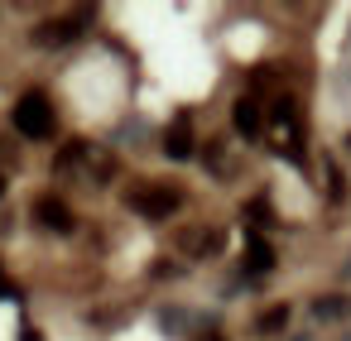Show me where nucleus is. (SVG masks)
Masks as SVG:
<instances>
[{
  "label": "nucleus",
  "mask_w": 351,
  "mask_h": 341,
  "mask_svg": "<svg viewBox=\"0 0 351 341\" xmlns=\"http://www.w3.org/2000/svg\"><path fill=\"white\" fill-rule=\"evenodd\" d=\"M15 130H20L25 140H49V135L58 130L53 101H49L44 92H25V97L15 101Z\"/></svg>",
  "instance_id": "nucleus-1"
},
{
  "label": "nucleus",
  "mask_w": 351,
  "mask_h": 341,
  "mask_svg": "<svg viewBox=\"0 0 351 341\" xmlns=\"http://www.w3.org/2000/svg\"><path fill=\"white\" fill-rule=\"evenodd\" d=\"M130 207H135L140 216H149V221H164V216H173V212L183 207V192L169 188V183H154V188L130 192Z\"/></svg>",
  "instance_id": "nucleus-2"
},
{
  "label": "nucleus",
  "mask_w": 351,
  "mask_h": 341,
  "mask_svg": "<svg viewBox=\"0 0 351 341\" xmlns=\"http://www.w3.org/2000/svg\"><path fill=\"white\" fill-rule=\"evenodd\" d=\"M274 125H279V149H289V159H303V116H298V101L279 97L274 101Z\"/></svg>",
  "instance_id": "nucleus-3"
},
{
  "label": "nucleus",
  "mask_w": 351,
  "mask_h": 341,
  "mask_svg": "<svg viewBox=\"0 0 351 341\" xmlns=\"http://www.w3.org/2000/svg\"><path fill=\"white\" fill-rule=\"evenodd\" d=\"M34 212H39V221H44L49 231H58V236H68V231L77 226V221H73V207H68L63 197H39Z\"/></svg>",
  "instance_id": "nucleus-4"
},
{
  "label": "nucleus",
  "mask_w": 351,
  "mask_h": 341,
  "mask_svg": "<svg viewBox=\"0 0 351 341\" xmlns=\"http://www.w3.org/2000/svg\"><path fill=\"white\" fill-rule=\"evenodd\" d=\"M231 121H236V130H241L245 140H255V135L265 130V111H260L255 97H241V101L231 106Z\"/></svg>",
  "instance_id": "nucleus-5"
},
{
  "label": "nucleus",
  "mask_w": 351,
  "mask_h": 341,
  "mask_svg": "<svg viewBox=\"0 0 351 341\" xmlns=\"http://www.w3.org/2000/svg\"><path fill=\"white\" fill-rule=\"evenodd\" d=\"M164 154H169V159H193V125H188V116H178V121L169 125Z\"/></svg>",
  "instance_id": "nucleus-6"
},
{
  "label": "nucleus",
  "mask_w": 351,
  "mask_h": 341,
  "mask_svg": "<svg viewBox=\"0 0 351 341\" xmlns=\"http://www.w3.org/2000/svg\"><path fill=\"white\" fill-rule=\"evenodd\" d=\"M245 264H250L255 274H269V269H274V245H269L260 231L245 236Z\"/></svg>",
  "instance_id": "nucleus-7"
},
{
  "label": "nucleus",
  "mask_w": 351,
  "mask_h": 341,
  "mask_svg": "<svg viewBox=\"0 0 351 341\" xmlns=\"http://www.w3.org/2000/svg\"><path fill=\"white\" fill-rule=\"evenodd\" d=\"M82 29H77V20H58V25H44L39 29V44H68V39H77Z\"/></svg>",
  "instance_id": "nucleus-8"
},
{
  "label": "nucleus",
  "mask_w": 351,
  "mask_h": 341,
  "mask_svg": "<svg viewBox=\"0 0 351 341\" xmlns=\"http://www.w3.org/2000/svg\"><path fill=\"white\" fill-rule=\"evenodd\" d=\"M351 312V298H317L313 303V317L317 322H337V317H346Z\"/></svg>",
  "instance_id": "nucleus-9"
},
{
  "label": "nucleus",
  "mask_w": 351,
  "mask_h": 341,
  "mask_svg": "<svg viewBox=\"0 0 351 341\" xmlns=\"http://www.w3.org/2000/svg\"><path fill=\"white\" fill-rule=\"evenodd\" d=\"M245 216H250V226H274V221H269V202H265V197H255V202L245 207Z\"/></svg>",
  "instance_id": "nucleus-10"
},
{
  "label": "nucleus",
  "mask_w": 351,
  "mask_h": 341,
  "mask_svg": "<svg viewBox=\"0 0 351 341\" xmlns=\"http://www.w3.org/2000/svg\"><path fill=\"white\" fill-rule=\"evenodd\" d=\"M284 322H289V307H269V312L260 317V327H265V331H279Z\"/></svg>",
  "instance_id": "nucleus-11"
},
{
  "label": "nucleus",
  "mask_w": 351,
  "mask_h": 341,
  "mask_svg": "<svg viewBox=\"0 0 351 341\" xmlns=\"http://www.w3.org/2000/svg\"><path fill=\"white\" fill-rule=\"evenodd\" d=\"M0 298H15V288L5 283V269H0Z\"/></svg>",
  "instance_id": "nucleus-12"
},
{
  "label": "nucleus",
  "mask_w": 351,
  "mask_h": 341,
  "mask_svg": "<svg viewBox=\"0 0 351 341\" xmlns=\"http://www.w3.org/2000/svg\"><path fill=\"white\" fill-rule=\"evenodd\" d=\"M0 197H5V178H0Z\"/></svg>",
  "instance_id": "nucleus-13"
},
{
  "label": "nucleus",
  "mask_w": 351,
  "mask_h": 341,
  "mask_svg": "<svg viewBox=\"0 0 351 341\" xmlns=\"http://www.w3.org/2000/svg\"><path fill=\"white\" fill-rule=\"evenodd\" d=\"M212 341H221V336H212Z\"/></svg>",
  "instance_id": "nucleus-14"
},
{
  "label": "nucleus",
  "mask_w": 351,
  "mask_h": 341,
  "mask_svg": "<svg viewBox=\"0 0 351 341\" xmlns=\"http://www.w3.org/2000/svg\"><path fill=\"white\" fill-rule=\"evenodd\" d=\"M346 274H351V269H346Z\"/></svg>",
  "instance_id": "nucleus-15"
}]
</instances>
